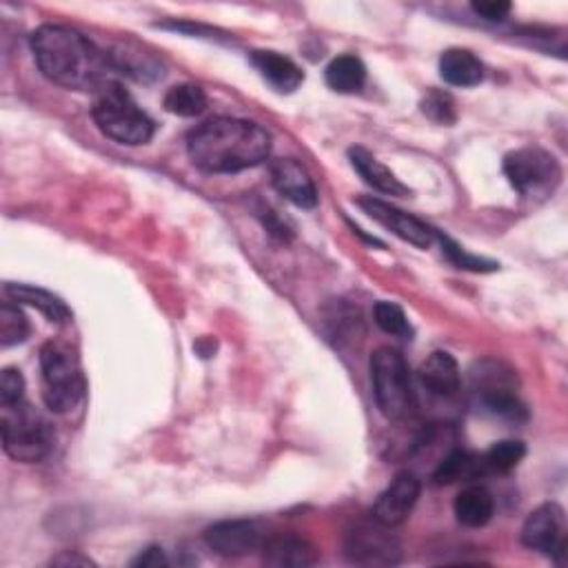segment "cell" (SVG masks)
Here are the masks:
<instances>
[{"mask_svg":"<svg viewBox=\"0 0 568 568\" xmlns=\"http://www.w3.org/2000/svg\"><path fill=\"white\" fill-rule=\"evenodd\" d=\"M207 105H209V98H207L205 89L198 85H192V83L174 85L165 94V109L181 118H196L207 109Z\"/></svg>","mask_w":568,"mask_h":568,"instance_id":"24","label":"cell"},{"mask_svg":"<svg viewBox=\"0 0 568 568\" xmlns=\"http://www.w3.org/2000/svg\"><path fill=\"white\" fill-rule=\"evenodd\" d=\"M526 456V447L520 440H502L495 443L489 451L480 456L484 476L489 473H509L513 471Z\"/></svg>","mask_w":568,"mask_h":568,"instance_id":"25","label":"cell"},{"mask_svg":"<svg viewBox=\"0 0 568 568\" xmlns=\"http://www.w3.org/2000/svg\"><path fill=\"white\" fill-rule=\"evenodd\" d=\"M167 564H170V559H167V555L161 546L145 548L131 561V566H142V568H161V566H167Z\"/></svg>","mask_w":568,"mask_h":568,"instance_id":"33","label":"cell"},{"mask_svg":"<svg viewBox=\"0 0 568 568\" xmlns=\"http://www.w3.org/2000/svg\"><path fill=\"white\" fill-rule=\"evenodd\" d=\"M25 400V378L19 369H6L0 375V406Z\"/></svg>","mask_w":568,"mask_h":568,"instance_id":"30","label":"cell"},{"mask_svg":"<svg viewBox=\"0 0 568 568\" xmlns=\"http://www.w3.org/2000/svg\"><path fill=\"white\" fill-rule=\"evenodd\" d=\"M0 429H3V449L17 462H43L54 449L56 434L50 419L25 400L3 406Z\"/></svg>","mask_w":568,"mask_h":568,"instance_id":"4","label":"cell"},{"mask_svg":"<svg viewBox=\"0 0 568 568\" xmlns=\"http://www.w3.org/2000/svg\"><path fill=\"white\" fill-rule=\"evenodd\" d=\"M43 397L50 411L69 413L85 395V378L74 351L61 342L41 349Z\"/></svg>","mask_w":568,"mask_h":568,"instance_id":"5","label":"cell"},{"mask_svg":"<svg viewBox=\"0 0 568 568\" xmlns=\"http://www.w3.org/2000/svg\"><path fill=\"white\" fill-rule=\"evenodd\" d=\"M91 116L98 129L107 138L120 142V145H148L156 133V122L138 107L133 96L116 80L105 83L96 91Z\"/></svg>","mask_w":568,"mask_h":568,"instance_id":"3","label":"cell"},{"mask_svg":"<svg viewBox=\"0 0 568 568\" xmlns=\"http://www.w3.org/2000/svg\"><path fill=\"white\" fill-rule=\"evenodd\" d=\"M325 78H327V85L334 91L356 94L367 83V67L358 56L345 54V56H338L329 63V67L325 72Z\"/></svg>","mask_w":568,"mask_h":568,"instance_id":"23","label":"cell"},{"mask_svg":"<svg viewBox=\"0 0 568 568\" xmlns=\"http://www.w3.org/2000/svg\"><path fill=\"white\" fill-rule=\"evenodd\" d=\"M30 43L43 76L65 89L96 94L105 83L113 80L116 67L109 54L72 28L41 25Z\"/></svg>","mask_w":568,"mask_h":568,"instance_id":"1","label":"cell"},{"mask_svg":"<svg viewBox=\"0 0 568 568\" xmlns=\"http://www.w3.org/2000/svg\"><path fill=\"white\" fill-rule=\"evenodd\" d=\"M471 10L484 21L498 23L511 14V3H506V0H480V3L471 6Z\"/></svg>","mask_w":568,"mask_h":568,"instance_id":"32","label":"cell"},{"mask_svg":"<svg viewBox=\"0 0 568 568\" xmlns=\"http://www.w3.org/2000/svg\"><path fill=\"white\" fill-rule=\"evenodd\" d=\"M471 378L478 400L487 413L515 424L528 417L526 406L515 393V373L511 369L500 362H484Z\"/></svg>","mask_w":568,"mask_h":568,"instance_id":"7","label":"cell"},{"mask_svg":"<svg viewBox=\"0 0 568 568\" xmlns=\"http://www.w3.org/2000/svg\"><path fill=\"white\" fill-rule=\"evenodd\" d=\"M52 564H56V566H91L94 561H91L89 557H83V555H78V553H69V550H67V553L54 557Z\"/></svg>","mask_w":568,"mask_h":568,"instance_id":"34","label":"cell"},{"mask_svg":"<svg viewBox=\"0 0 568 568\" xmlns=\"http://www.w3.org/2000/svg\"><path fill=\"white\" fill-rule=\"evenodd\" d=\"M260 550L266 564L280 568H307L318 561L314 544L296 535H266Z\"/></svg>","mask_w":568,"mask_h":568,"instance_id":"15","label":"cell"},{"mask_svg":"<svg viewBox=\"0 0 568 568\" xmlns=\"http://www.w3.org/2000/svg\"><path fill=\"white\" fill-rule=\"evenodd\" d=\"M271 185L280 196L301 209L318 205V189L309 172L294 159H280L271 165Z\"/></svg>","mask_w":568,"mask_h":568,"instance_id":"14","label":"cell"},{"mask_svg":"<svg viewBox=\"0 0 568 568\" xmlns=\"http://www.w3.org/2000/svg\"><path fill=\"white\" fill-rule=\"evenodd\" d=\"M482 476H484V471H482L480 456L467 454V451H451L438 462V467L434 471V482L438 487H449L456 482L478 480Z\"/></svg>","mask_w":568,"mask_h":568,"instance_id":"22","label":"cell"},{"mask_svg":"<svg viewBox=\"0 0 568 568\" xmlns=\"http://www.w3.org/2000/svg\"><path fill=\"white\" fill-rule=\"evenodd\" d=\"M6 294L12 298V303L17 305H28L39 309L50 323L54 325H65L72 320V312L69 307L54 294L32 287V284H14L10 282L6 287Z\"/></svg>","mask_w":568,"mask_h":568,"instance_id":"19","label":"cell"},{"mask_svg":"<svg viewBox=\"0 0 568 568\" xmlns=\"http://www.w3.org/2000/svg\"><path fill=\"white\" fill-rule=\"evenodd\" d=\"M389 531L375 520L349 528L345 537L347 559L358 566H395L402 559V546Z\"/></svg>","mask_w":568,"mask_h":568,"instance_id":"9","label":"cell"},{"mask_svg":"<svg viewBox=\"0 0 568 568\" xmlns=\"http://www.w3.org/2000/svg\"><path fill=\"white\" fill-rule=\"evenodd\" d=\"M373 320L389 336H395L402 340L413 338V327H411L406 314L402 312V307H397L395 303H386V301L378 303L373 307Z\"/></svg>","mask_w":568,"mask_h":568,"instance_id":"27","label":"cell"},{"mask_svg":"<svg viewBox=\"0 0 568 568\" xmlns=\"http://www.w3.org/2000/svg\"><path fill=\"white\" fill-rule=\"evenodd\" d=\"M187 154L200 172L238 174L269 159L271 135L258 122L218 116L187 135Z\"/></svg>","mask_w":568,"mask_h":568,"instance_id":"2","label":"cell"},{"mask_svg":"<svg viewBox=\"0 0 568 568\" xmlns=\"http://www.w3.org/2000/svg\"><path fill=\"white\" fill-rule=\"evenodd\" d=\"M349 161L353 170L362 176V181L373 187L380 194L395 196V198H408L411 189L389 170L384 167L369 150L364 148H351L349 150Z\"/></svg>","mask_w":568,"mask_h":568,"instance_id":"18","label":"cell"},{"mask_svg":"<svg viewBox=\"0 0 568 568\" xmlns=\"http://www.w3.org/2000/svg\"><path fill=\"white\" fill-rule=\"evenodd\" d=\"M266 531L255 520H225L205 531V544L222 557H244L260 550Z\"/></svg>","mask_w":568,"mask_h":568,"instance_id":"10","label":"cell"},{"mask_svg":"<svg viewBox=\"0 0 568 568\" xmlns=\"http://www.w3.org/2000/svg\"><path fill=\"white\" fill-rule=\"evenodd\" d=\"M419 107L424 116H429L438 124H454L458 118L456 100L445 91H429L424 96Z\"/></svg>","mask_w":568,"mask_h":568,"instance_id":"29","label":"cell"},{"mask_svg":"<svg viewBox=\"0 0 568 568\" xmlns=\"http://www.w3.org/2000/svg\"><path fill=\"white\" fill-rule=\"evenodd\" d=\"M419 491H422V484L417 476L413 473L395 476V480L386 487V491H382L380 498L375 500L371 517L389 528L400 526L415 509Z\"/></svg>","mask_w":568,"mask_h":568,"instance_id":"13","label":"cell"},{"mask_svg":"<svg viewBox=\"0 0 568 568\" xmlns=\"http://www.w3.org/2000/svg\"><path fill=\"white\" fill-rule=\"evenodd\" d=\"M522 542L546 555H564V511L553 502L537 506L522 526Z\"/></svg>","mask_w":568,"mask_h":568,"instance_id":"12","label":"cell"},{"mask_svg":"<svg viewBox=\"0 0 568 568\" xmlns=\"http://www.w3.org/2000/svg\"><path fill=\"white\" fill-rule=\"evenodd\" d=\"M371 382L380 411L389 419H404L415 408L411 373L400 351L380 347L371 356Z\"/></svg>","mask_w":568,"mask_h":568,"instance_id":"6","label":"cell"},{"mask_svg":"<svg viewBox=\"0 0 568 568\" xmlns=\"http://www.w3.org/2000/svg\"><path fill=\"white\" fill-rule=\"evenodd\" d=\"M258 218H260L262 227L269 231V236L275 238L277 242L287 244V242L294 238V229L287 225V220H282L273 209L262 207V209L258 211Z\"/></svg>","mask_w":568,"mask_h":568,"instance_id":"31","label":"cell"},{"mask_svg":"<svg viewBox=\"0 0 568 568\" xmlns=\"http://www.w3.org/2000/svg\"><path fill=\"white\" fill-rule=\"evenodd\" d=\"M454 511L462 526L482 528L491 522V517L495 513V500L489 489H484L480 484H471L465 491H460V495L456 498Z\"/></svg>","mask_w":568,"mask_h":568,"instance_id":"21","label":"cell"},{"mask_svg":"<svg viewBox=\"0 0 568 568\" xmlns=\"http://www.w3.org/2000/svg\"><path fill=\"white\" fill-rule=\"evenodd\" d=\"M30 336V320L14 303H3L0 307V345L3 349L25 342Z\"/></svg>","mask_w":568,"mask_h":568,"instance_id":"26","label":"cell"},{"mask_svg":"<svg viewBox=\"0 0 568 568\" xmlns=\"http://www.w3.org/2000/svg\"><path fill=\"white\" fill-rule=\"evenodd\" d=\"M504 176L522 196H542L559 185L561 170L548 152L539 148H524L506 154Z\"/></svg>","mask_w":568,"mask_h":568,"instance_id":"8","label":"cell"},{"mask_svg":"<svg viewBox=\"0 0 568 568\" xmlns=\"http://www.w3.org/2000/svg\"><path fill=\"white\" fill-rule=\"evenodd\" d=\"M440 76L454 87H476L484 80V65L473 52L454 47L440 56Z\"/></svg>","mask_w":568,"mask_h":568,"instance_id":"20","label":"cell"},{"mask_svg":"<svg viewBox=\"0 0 568 568\" xmlns=\"http://www.w3.org/2000/svg\"><path fill=\"white\" fill-rule=\"evenodd\" d=\"M438 240L443 242V253L458 266V269H467V271H476V273H487V271H495L498 264L487 260V258H478L467 253L460 244H456L451 238L447 236H438Z\"/></svg>","mask_w":568,"mask_h":568,"instance_id":"28","label":"cell"},{"mask_svg":"<svg viewBox=\"0 0 568 568\" xmlns=\"http://www.w3.org/2000/svg\"><path fill=\"white\" fill-rule=\"evenodd\" d=\"M419 382L438 397H454L460 391V367L447 351H436L419 364Z\"/></svg>","mask_w":568,"mask_h":568,"instance_id":"17","label":"cell"},{"mask_svg":"<svg viewBox=\"0 0 568 568\" xmlns=\"http://www.w3.org/2000/svg\"><path fill=\"white\" fill-rule=\"evenodd\" d=\"M251 65L258 74L280 94H292L305 83L303 69L287 56L269 50H258L251 54Z\"/></svg>","mask_w":568,"mask_h":568,"instance_id":"16","label":"cell"},{"mask_svg":"<svg viewBox=\"0 0 568 568\" xmlns=\"http://www.w3.org/2000/svg\"><path fill=\"white\" fill-rule=\"evenodd\" d=\"M358 207L369 214V218H373L375 222H380L382 227H386L391 233H395L400 240L417 247V249H429L436 240H438V231L432 229L426 222H422L415 216H408L395 207H391L389 203L380 200V198H360Z\"/></svg>","mask_w":568,"mask_h":568,"instance_id":"11","label":"cell"}]
</instances>
